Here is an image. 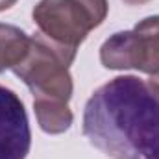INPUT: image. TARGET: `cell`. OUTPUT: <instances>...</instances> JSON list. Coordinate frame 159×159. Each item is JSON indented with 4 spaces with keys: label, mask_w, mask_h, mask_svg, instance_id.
Wrapping results in <instances>:
<instances>
[{
    "label": "cell",
    "mask_w": 159,
    "mask_h": 159,
    "mask_svg": "<svg viewBox=\"0 0 159 159\" xmlns=\"http://www.w3.org/2000/svg\"><path fill=\"white\" fill-rule=\"evenodd\" d=\"M126 4H129V6H135V4H144V2H148V0H124Z\"/></svg>",
    "instance_id": "cell-10"
},
{
    "label": "cell",
    "mask_w": 159,
    "mask_h": 159,
    "mask_svg": "<svg viewBox=\"0 0 159 159\" xmlns=\"http://www.w3.org/2000/svg\"><path fill=\"white\" fill-rule=\"evenodd\" d=\"M32 144L28 115L20 98L0 85V159H26Z\"/></svg>",
    "instance_id": "cell-5"
},
{
    "label": "cell",
    "mask_w": 159,
    "mask_h": 159,
    "mask_svg": "<svg viewBox=\"0 0 159 159\" xmlns=\"http://www.w3.org/2000/svg\"><path fill=\"white\" fill-rule=\"evenodd\" d=\"M30 50V37L9 24H0V72L15 69Z\"/></svg>",
    "instance_id": "cell-7"
},
{
    "label": "cell",
    "mask_w": 159,
    "mask_h": 159,
    "mask_svg": "<svg viewBox=\"0 0 159 159\" xmlns=\"http://www.w3.org/2000/svg\"><path fill=\"white\" fill-rule=\"evenodd\" d=\"M72 52H67L48 41L44 35H34L30 39V50L26 57L13 69L34 96H48L69 102L72 96V78L69 65L74 61Z\"/></svg>",
    "instance_id": "cell-3"
},
{
    "label": "cell",
    "mask_w": 159,
    "mask_h": 159,
    "mask_svg": "<svg viewBox=\"0 0 159 159\" xmlns=\"http://www.w3.org/2000/svg\"><path fill=\"white\" fill-rule=\"evenodd\" d=\"M83 133L111 159H159V98L137 76L111 80L85 104Z\"/></svg>",
    "instance_id": "cell-1"
},
{
    "label": "cell",
    "mask_w": 159,
    "mask_h": 159,
    "mask_svg": "<svg viewBox=\"0 0 159 159\" xmlns=\"http://www.w3.org/2000/svg\"><path fill=\"white\" fill-rule=\"evenodd\" d=\"M106 15V0H41L34 9L41 35L72 54L87 34L102 24Z\"/></svg>",
    "instance_id": "cell-2"
},
{
    "label": "cell",
    "mask_w": 159,
    "mask_h": 159,
    "mask_svg": "<svg viewBox=\"0 0 159 159\" xmlns=\"http://www.w3.org/2000/svg\"><path fill=\"white\" fill-rule=\"evenodd\" d=\"M100 59L107 69H137L159 74V17L141 20L131 32H119L106 41Z\"/></svg>",
    "instance_id": "cell-4"
},
{
    "label": "cell",
    "mask_w": 159,
    "mask_h": 159,
    "mask_svg": "<svg viewBox=\"0 0 159 159\" xmlns=\"http://www.w3.org/2000/svg\"><path fill=\"white\" fill-rule=\"evenodd\" d=\"M35 115L39 126L46 133H63L72 124V113L67 102L48 96H35L34 100Z\"/></svg>",
    "instance_id": "cell-6"
},
{
    "label": "cell",
    "mask_w": 159,
    "mask_h": 159,
    "mask_svg": "<svg viewBox=\"0 0 159 159\" xmlns=\"http://www.w3.org/2000/svg\"><path fill=\"white\" fill-rule=\"evenodd\" d=\"M146 83H148L150 91H152V93H154V94H156V96L159 98V74H154V76L148 80Z\"/></svg>",
    "instance_id": "cell-8"
},
{
    "label": "cell",
    "mask_w": 159,
    "mask_h": 159,
    "mask_svg": "<svg viewBox=\"0 0 159 159\" xmlns=\"http://www.w3.org/2000/svg\"><path fill=\"white\" fill-rule=\"evenodd\" d=\"M15 2H17V0H0V11H4V9H7V7H11Z\"/></svg>",
    "instance_id": "cell-9"
}]
</instances>
